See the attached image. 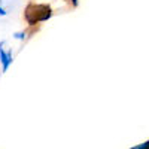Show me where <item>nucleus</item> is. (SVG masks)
Returning a JSON list of instances; mask_svg holds the SVG:
<instances>
[{
  "label": "nucleus",
  "instance_id": "nucleus-1",
  "mask_svg": "<svg viewBox=\"0 0 149 149\" xmlns=\"http://www.w3.org/2000/svg\"><path fill=\"white\" fill-rule=\"evenodd\" d=\"M26 19L30 26H34L37 22H42L46 21L48 18H51L52 15V10L48 5H37V3H29L26 8Z\"/></svg>",
  "mask_w": 149,
  "mask_h": 149
},
{
  "label": "nucleus",
  "instance_id": "nucleus-2",
  "mask_svg": "<svg viewBox=\"0 0 149 149\" xmlns=\"http://www.w3.org/2000/svg\"><path fill=\"white\" fill-rule=\"evenodd\" d=\"M0 61H2V66H3V72H6L12 63V54L10 51L6 52L3 49V43H0Z\"/></svg>",
  "mask_w": 149,
  "mask_h": 149
},
{
  "label": "nucleus",
  "instance_id": "nucleus-3",
  "mask_svg": "<svg viewBox=\"0 0 149 149\" xmlns=\"http://www.w3.org/2000/svg\"><path fill=\"white\" fill-rule=\"evenodd\" d=\"M146 148H149V142H146V143H143V145H137V146H134V149H146Z\"/></svg>",
  "mask_w": 149,
  "mask_h": 149
},
{
  "label": "nucleus",
  "instance_id": "nucleus-4",
  "mask_svg": "<svg viewBox=\"0 0 149 149\" xmlns=\"http://www.w3.org/2000/svg\"><path fill=\"white\" fill-rule=\"evenodd\" d=\"M15 37H17V39H24V37H26V33H17Z\"/></svg>",
  "mask_w": 149,
  "mask_h": 149
},
{
  "label": "nucleus",
  "instance_id": "nucleus-5",
  "mask_svg": "<svg viewBox=\"0 0 149 149\" xmlns=\"http://www.w3.org/2000/svg\"><path fill=\"white\" fill-rule=\"evenodd\" d=\"M0 15H6V12H5L2 8H0Z\"/></svg>",
  "mask_w": 149,
  "mask_h": 149
},
{
  "label": "nucleus",
  "instance_id": "nucleus-6",
  "mask_svg": "<svg viewBox=\"0 0 149 149\" xmlns=\"http://www.w3.org/2000/svg\"><path fill=\"white\" fill-rule=\"evenodd\" d=\"M73 5H74V6H78V0H73Z\"/></svg>",
  "mask_w": 149,
  "mask_h": 149
}]
</instances>
